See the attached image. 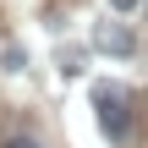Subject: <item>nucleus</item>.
Returning <instances> with one entry per match:
<instances>
[{
	"label": "nucleus",
	"mask_w": 148,
	"mask_h": 148,
	"mask_svg": "<svg viewBox=\"0 0 148 148\" xmlns=\"http://www.w3.org/2000/svg\"><path fill=\"white\" fill-rule=\"evenodd\" d=\"M132 5H137V0H110V11H132Z\"/></svg>",
	"instance_id": "4"
},
{
	"label": "nucleus",
	"mask_w": 148,
	"mask_h": 148,
	"mask_svg": "<svg viewBox=\"0 0 148 148\" xmlns=\"http://www.w3.org/2000/svg\"><path fill=\"white\" fill-rule=\"evenodd\" d=\"M143 5H148V0H143Z\"/></svg>",
	"instance_id": "5"
},
{
	"label": "nucleus",
	"mask_w": 148,
	"mask_h": 148,
	"mask_svg": "<svg viewBox=\"0 0 148 148\" xmlns=\"http://www.w3.org/2000/svg\"><path fill=\"white\" fill-rule=\"evenodd\" d=\"M93 44L110 49V55H132V49H137V38H132L121 22H99V27H93Z\"/></svg>",
	"instance_id": "2"
},
{
	"label": "nucleus",
	"mask_w": 148,
	"mask_h": 148,
	"mask_svg": "<svg viewBox=\"0 0 148 148\" xmlns=\"http://www.w3.org/2000/svg\"><path fill=\"white\" fill-rule=\"evenodd\" d=\"M93 104H99V126H104V137H126V126H132V115H126V93H115V88H99L93 93Z\"/></svg>",
	"instance_id": "1"
},
{
	"label": "nucleus",
	"mask_w": 148,
	"mask_h": 148,
	"mask_svg": "<svg viewBox=\"0 0 148 148\" xmlns=\"http://www.w3.org/2000/svg\"><path fill=\"white\" fill-rule=\"evenodd\" d=\"M0 148H38V143H33V137H5Z\"/></svg>",
	"instance_id": "3"
}]
</instances>
